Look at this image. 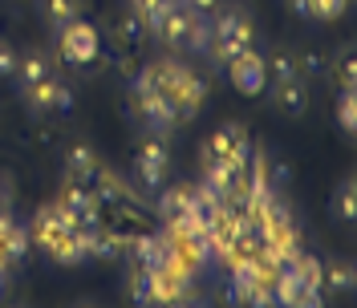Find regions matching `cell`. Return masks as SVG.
<instances>
[{
    "label": "cell",
    "instance_id": "cell-1",
    "mask_svg": "<svg viewBox=\"0 0 357 308\" xmlns=\"http://www.w3.org/2000/svg\"><path fill=\"white\" fill-rule=\"evenodd\" d=\"M142 73L151 77V86L162 89V93L175 102L178 118H195L199 106L207 102V86H203V77H195L191 69L178 66V61H158V66H146Z\"/></svg>",
    "mask_w": 357,
    "mask_h": 308
},
{
    "label": "cell",
    "instance_id": "cell-2",
    "mask_svg": "<svg viewBox=\"0 0 357 308\" xmlns=\"http://www.w3.org/2000/svg\"><path fill=\"white\" fill-rule=\"evenodd\" d=\"M134 110H138V118H142V126L155 134H171L183 122L175 110V102L162 93V89L151 86V77L146 73H138L134 77Z\"/></svg>",
    "mask_w": 357,
    "mask_h": 308
},
{
    "label": "cell",
    "instance_id": "cell-3",
    "mask_svg": "<svg viewBox=\"0 0 357 308\" xmlns=\"http://www.w3.org/2000/svg\"><path fill=\"white\" fill-rule=\"evenodd\" d=\"M256 45V29L248 21V13L240 8H227L223 17L211 21V53L220 57V61H231V57H240L244 49Z\"/></svg>",
    "mask_w": 357,
    "mask_h": 308
},
{
    "label": "cell",
    "instance_id": "cell-4",
    "mask_svg": "<svg viewBox=\"0 0 357 308\" xmlns=\"http://www.w3.org/2000/svg\"><path fill=\"white\" fill-rule=\"evenodd\" d=\"M252 158V138L240 122H227L215 134H207L203 142V162H231V167H248Z\"/></svg>",
    "mask_w": 357,
    "mask_h": 308
},
{
    "label": "cell",
    "instance_id": "cell-5",
    "mask_svg": "<svg viewBox=\"0 0 357 308\" xmlns=\"http://www.w3.org/2000/svg\"><path fill=\"white\" fill-rule=\"evenodd\" d=\"M98 53H102V37L89 21L77 17V21L61 24V57L69 66H89V61H98Z\"/></svg>",
    "mask_w": 357,
    "mask_h": 308
},
{
    "label": "cell",
    "instance_id": "cell-6",
    "mask_svg": "<svg viewBox=\"0 0 357 308\" xmlns=\"http://www.w3.org/2000/svg\"><path fill=\"white\" fill-rule=\"evenodd\" d=\"M227 77H231V86L240 89L244 98H260L268 89V61L264 53H256V45L244 49L240 57H231L227 61Z\"/></svg>",
    "mask_w": 357,
    "mask_h": 308
},
{
    "label": "cell",
    "instance_id": "cell-7",
    "mask_svg": "<svg viewBox=\"0 0 357 308\" xmlns=\"http://www.w3.org/2000/svg\"><path fill=\"white\" fill-rule=\"evenodd\" d=\"M187 24H191V8H187L183 0H167L162 13L155 17V24H151V33H155L158 45L183 49V45H187Z\"/></svg>",
    "mask_w": 357,
    "mask_h": 308
},
{
    "label": "cell",
    "instance_id": "cell-8",
    "mask_svg": "<svg viewBox=\"0 0 357 308\" xmlns=\"http://www.w3.org/2000/svg\"><path fill=\"white\" fill-rule=\"evenodd\" d=\"M24 106L33 114H45V110H61L69 114L73 110V89L61 86L57 77H45V82H37V86H24Z\"/></svg>",
    "mask_w": 357,
    "mask_h": 308
},
{
    "label": "cell",
    "instance_id": "cell-9",
    "mask_svg": "<svg viewBox=\"0 0 357 308\" xmlns=\"http://www.w3.org/2000/svg\"><path fill=\"white\" fill-rule=\"evenodd\" d=\"M167 167H171V154H167V146H162L158 138H151V142L138 151V158H134V171H138V178H142V187H151V191L162 187Z\"/></svg>",
    "mask_w": 357,
    "mask_h": 308
},
{
    "label": "cell",
    "instance_id": "cell-10",
    "mask_svg": "<svg viewBox=\"0 0 357 308\" xmlns=\"http://www.w3.org/2000/svg\"><path fill=\"white\" fill-rule=\"evenodd\" d=\"M57 207L77 223V220L98 215V211H102V199L93 195V187H89V183H66V187H61V199H57Z\"/></svg>",
    "mask_w": 357,
    "mask_h": 308
},
{
    "label": "cell",
    "instance_id": "cell-11",
    "mask_svg": "<svg viewBox=\"0 0 357 308\" xmlns=\"http://www.w3.org/2000/svg\"><path fill=\"white\" fill-rule=\"evenodd\" d=\"M98 171H102V162H98V154L89 151L86 142H77V146H69L66 154V175L69 183H98Z\"/></svg>",
    "mask_w": 357,
    "mask_h": 308
},
{
    "label": "cell",
    "instance_id": "cell-12",
    "mask_svg": "<svg viewBox=\"0 0 357 308\" xmlns=\"http://www.w3.org/2000/svg\"><path fill=\"white\" fill-rule=\"evenodd\" d=\"M158 215L167 223H178L191 215V187H167L158 195Z\"/></svg>",
    "mask_w": 357,
    "mask_h": 308
},
{
    "label": "cell",
    "instance_id": "cell-13",
    "mask_svg": "<svg viewBox=\"0 0 357 308\" xmlns=\"http://www.w3.org/2000/svg\"><path fill=\"white\" fill-rule=\"evenodd\" d=\"M24 256H29V231L13 220L4 231H0V260H4V264H17V260H24Z\"/></svg>",
    "mask_w": 357,
    "mask_h": 308
},
{
    "label": "cell",
    "instance_id": "cell-14",
    "mask_svg": "<svg viewBox=\"0 0 357 308\" xmlns=\"http://www.w3.org/2000/svg\"><path fill=\"white\" fill-rule=\"evenodd\" d=\"M276 106L289 114V118H301V114L309 110V89H305V82L296 77V82H284V86H276Z\"/></svg>",
    "mask_w": 357,
    "mask_h": 308
},
{
    "label": "cell",
    "instance_id": "cell-15",
    "mask_svg": "<svg viewBox=\"0 0 357 308\" xmlns=\"http://www.w3.org/2000/svg\"><path fill=\"white\" fill-rule=\"evenodd\" d=\"M321 280H325V288H333V292H354L357 272H354V264H345V260H329V264L321 268Z\"/></svg>",
    "mask_w": 357,
    "mask_h": 308
},
{
    "label": "cell",
    "instance_id": "cell-16",
    "mask_svg": "<svg viewBox=\"0 0 357 308\" xmlns=\"http://www.w3.org/2000/svg\"><path fill=\"white\" fill-rule=\"evenodd\" d=\"M122 247H126L122 236H114V231H102V227H98V231L89 236V260H118Z\"/></svg>",
    "mask_w": 357,
    "mask_h": 308
},
{
    "label": "cell",
    "instance_id": "cell-17",
    "mask_svg": "<svg viewBox=\"0 0 357 308\" xmlns=\"http://www.w3.org/2000/svg\"><path fill=\"white\" fill-rule=\"evenodd\" d=\"M13 77H21V89L24 86H37V82H45V77H53V66L45 61L41 53H29V57L17 61V73H13Z\"/></svg>",
    "mask_w": 357,
    "mask_h": 308
},
{
    "label": "cell",
    "instance_id": "cell-18",
    "mask_svg": "<svg viewBox=\"0 0 357 308\" xmlns=\"http://www.w3.org/2000/svg\"><path fill=\"white\" fill-rule=\"evenodd\" d=\"M41 13L53 29H61V24L82 17V0H41Z\"/></svg>",
    "mask_w": 357,
    "mask_h": 308
},
{
    "label": "cell",
    "instance_id": "cell-19",
    "mask_svg": "<svg viewBox=\"0 0 357 308\" xmlns=\"http://www.w3.org/2000/svg\"><path fill=\"white\" fill-rule=\"evenodd\" d=\"M333 215H337V223H354L357 220V187H354V178H341V187H337V195H333Z\"/></svg>",
    "mask_w": 357,
    "mask_h": 308
},
{
    "label": "cell",
    "instance_id": "cell-20",
    "mask_svg": "<svg viewBox=\"0 0 357 308\" xmlns=\"http://www.w3.org/2000/svg\"><path fill=\"white\" fill-rule=\"evenodd\" d=\"M130 296H134V305H158V296H155V272H151V268L138 264V272H134V280H130Z\"/></svg>",
    "mask_w": 357,
    "mask_h": 308
},
{
    "label": "cell",
    "instance_id": "cell-21",
    "mask_svg": "<svg viewBox=\"0 0 357 308\" xmlns=\"http://www.w3.org/2000/svg\"><path fill=\"white\" fill-rule=\"evenodd\" d=\"M264 61H268V82H276V86H284V82H296V77H301L296 57H289V53H276V57H264Z\"/></svg>",
    "mask_w": 357,
    "mask_h": 308
},
{
    "label": "cell",
    "instance_id": "cell-22",
    "mask_svg": "<svg viewBox=\"0 0 357 308\" xmlns=\"http://www.w3.org/2000/svg\"><path fill=\"white\" fill-rule=\"evenodd\" d=\"M337 126L345 134L357 130V93L354 89H341V98H337Z\"/></svg>",
    "mask_w": 357,
    "mask_h": 308
},
{
    "label": "cell",
    "instance_id": "cell-23",
    "mask_svg": "<svg viewBox=\"0 0 357 308\" xmlns=\"http://www.w3.org/2000/svg\"><path fill=\"white\" fill-rule=\"evenodd\" d=\"M349 0H309V21H337Z\"/></svg>",
    "mask_w": 357,
    "mask_h": 308
},
{
    "label": "cell",
    "instance_id": "cell-24",
    "mask_svg": "<svg viewBox=\"0 0 357 308\" xmlns=\"http://www.w3.org/2000/svg\"><path fill=\"white\" fill-rule=\"evenodd\" d=\"M264 178H268V187L280 195V191L292 183V167H284V162H268V167H264Z\"/></svg>",
    "mask_w": 357,
    "mask_h": 308
},
{
    "label": "cell",
    "instance_id": "cell-25",
    "mask_svg": "<svg viewBox=\"0 0 357 308\" xmlns=\"http://www.w3.org/2000/svg\"><path fill=\"white\" fill-rule=\"evenodd\" d=\"M337 82H341V89H354L357 86V61H354V53H341V61H337Z\"/></svg>",
    "mask_w": 357,
    "mask_h": 308
},
{
    "label": "cell",
    "instance_id": "cell-26",
    "mask_svg": "<svg viewBox=\"0 0 357 308\" xmlns=\"http://www.w3.org/2000/svg\"><path fill=\"white\" fill-rule=\"evenodd\" d=\"M296 69H301V77H321L325 73V57L321 53H305V57H296Z\"/></svg>",
    "mask_w": 357,
    "mask_h": 308
},
{
    "label": "cell",
    "instance_id": "cell-27",
    "mask_svg": "<svg viewBox=\"0 0 357 308\" xmlns=\"http://www.w3.org/2000/svg\"><path fill=\"white\" fill-rule=\"evenodd\" d=\"M17 61H21V53L8 41H0V77H13L17 73Z\"/></svg>",
    "mask_w": 357,
    "mask_h": 308
},
{
    "label": "cell",
    "instance_id": "cell-28",
    "mask_svg": "<svg viewBox=\"0 0 357 308\" xmlns=\"http://www.w3.org/2000/svg\"><path fill=\"white\" fill-rule=\"evenodd\" d=\"M142 29H146V24H142V17H138V13H130V17L122 21V29H118V33H122L126 41H138V37H142Z\"/></svg>",
    "mask_w": 357,
    "mask_h": 308
},
{
    "label": "cell",
    "instance_id": "cell-29",
    "mask_svg": "<svg viewBox=\"0 0 357 308\" xmlns=\"http://www.w3.org/2000/svg\"><path fill=\"white\" fill-rule=\"evenodd\" d=\"M13 223V207H8V195H0V231Z\"/></svg>",
    "mask_w": 357,
    "mask_h": 308
},
{
    "label": "cell",
    "instance_id": "cell-30",
    "mask_svg": "<svg viewBox=\"0 0 357 308\" xmlns=\"http://www.w3.org/2000/svg\"><path fill=\"white\" fill-rule=\"evenodd\" d=\"M183 4H187L191 13H211V8H215V0H183Z\"/></svg>",
    "mask_w": 357,
    "mask_h": 308
}]
</instances>
